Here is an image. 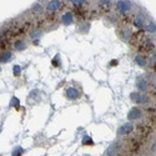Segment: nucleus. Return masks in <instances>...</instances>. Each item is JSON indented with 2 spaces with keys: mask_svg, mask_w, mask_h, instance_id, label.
<instances>
[{
  "mask_svg": "<svg viewBox=\"0 0 156 156\" xmlns=\"http://www.w3.org/2000/svg\"><path fill=\"white\" fill-rule=\"evenodd\" d=\"M132 5L129 0H116L115 3V10L121 15H126L129 11H131Z\"/></svg>",
  "mask_w": 156,
  "mask_h": 156,
  "instance_id": "nucleus-1",
  "label": "nucleus"
},
{
  "mask_svg": "<svg viewBox=\"0 0 156 156\" xmlns=\"http://www.w3.org/2000/svg\"><path fill=\"white\" fill-rule=\"evenodd\" d=\"M130 99L136 105H144L147 103V96L145 94H141V92H131Z\"/></svg>",
  "mask_w": 156,
  "mask_h": 156,
  "instance_id": "nucleus-2",
  "label": "nucleus"
},
{
  "mask_svg": "<svg viewBox=\"0 0 156 156\" xmlns=\"http://www.w3.org/2000/svg\"><path fill=\"white\" fill-rule=\"evenodd\" d=\"M134 129H135V125L132 123H126L119 128V130H117V136L119 137L126 136V135H129L130 132H132Z\"/></svg>",
  "mask_w": 156,
  "mask_h": 156,
  "instance_id": "nucleus-3",
  "label": "nucleus"
},
{
  "mask_svg": "<svg viewBox=\"0 0 156 156\" xmlns=\"http://www.w3.org/2000/svg\"><path fill=\"white\" fill-rule=\"evenodd\" d=\"M142 110L140 107H137V106H134L131 110H130L129 112H128V119L130 120V121H135V120H139L140 117L142 116Z\"/></svg>",
  "mask_w": 156,
  "mask_h": 156,
  "instance_id": "nucleus-4",
  "label": "nucleus"
},
{
  "mask_svg": "<svg viewBox=\"0 0 156 156\" xmlns=\"http://www.w3.org/2000/svg\"><path fill=\"white\" fill-rule=\"evenodd\" d=\"M120 149H121L120 142H114V144H111L106 149V151H105V156H116L117 154H119Z\"/></svg>",
  "mask_w": 156,
  "mask_h": 156,
  "instance_id": "nucleus-5",
  "label": "nucleus"
},
{
  "mask_svg": "<svg viewBox=\"0 0 156 156\" xmlns=\"http://www.w3.org/2000/svg\"><path fill=\"white\" fill-rule=\"evenodd\" d=\"M62 5V1L61 0H49L48 4H46V10L53 12V11H56L61 8Z\"/></svg>",
  "mask_w": 156,
  "mask_h": 156,
  "instance_id": "nucleus-6",
  "label": "nucleus"
},
{
  "mask_svg": "<svg viewBox=\"0 0 156 156\" xmlns=\"http://www.w3.org/2000/svg\"><path fill=\"white\" fill-rule=\"evenodd\" d=\"M132 24H134V26H135V28H137V29L144 28V26H145V24H146V19H145V16L142 15V14H137V15L134 18Z\"/></svg>",
  "mask_w": 156,
  "mask_h": 156,
  "instance_id": "nucleus-7",
  "label": "nucleus"
},
{
  "mask_svg": "<svg viewBox=\"0 0 156 156\" xmlns=\"http://www.w3.org/2000/svg\"><path fill=\"white\" fill-rule=\"evenodd\" d=\"M61 23L66 25V26H69V25H71L74 23V14L71 11H66L65 14H62L61 16Z\"/></svg>",
  "mask_w": 156,
  "mask_h": 156,
  "instance_id": "nucleus-8",
  "label": "nucleus"
},
{
  "mask_svg": "<svg viewBox=\"0 0 156 156\" xmlns=\"http://www.w3.org/2000/svg\"><path fill=\"white\" fill-rule=\"evenodd\" d=\"M65 95H66L67 99L76 100V99H79L80 92L78 91V89H75V87H67L66 91H65Z\"/></svg>",
  "mask_w": 156,
  "mask_h": 156,
  "instance_id": "nucleus-9",
  "label": "nucleus"
},
{
  "mask_svg": "<svg viewBox=\"0 0 156 156\" xmlns=\"http://www.w3.org/2000/svg\"><path fill=\"white\" fill-rule=\"evenodd\" d=\"M136 86L139 90L141 91H146L147 87H149V84H147V80L144 78V76H140L136 79Z\"/></svg>",
  "mask_w": 156,
  "mask_h": 156,
  "instance_id": "nucleus-10",
  "label": "nucleus"
},
{
  "mask_svg": "<svg viewBox=\"0 0 156 156\" xmlns=\"http://www.w3.org/2000/svg\"><path fill=\"white\" fill-rule=\"evenodd\" d=\"M134 61H135V64L139 65V66H141V67H145L147 65V61H146V58L144 55H140V54H137V55H135L134 58Z\"/></svg>",
  "mask_w": 156,
  "mask_h": 156,
  "instance_id": "nucleus-11",
  "label": "nucleus"
},
{
  "mask_svg": "<svg viewBox=\"0 0 156 156\" xmlns=\"http://www.w3.org/2000/svg\"><path fill=\"white\" fill-rule=\"evenodd\" d=\"M11 55H12V53L9 51V50H5V51H3L1 54H0V62H8V61H10V59H11Z\"/></svg>",
  "mask_w": 156,
  "mask_h": 156,
  "instance_id": "nucleus-12",
  "label": "nucleus"
},
{
  "mask_svg": "<svg viewBox=\"0 0 156 156\" xmlns=\"http://www.w3.org/2000/svg\"><path fill=\"white\" fill-rule=\"evenodd\" d=\"M14 49L16 50V51H21V50L26 49V43H25L24 40H21V39L16 40L14 43Z\"/></svg>",
  "mask_w": 156,
  "mask_h": 156,
  "instance_id": "nucleus-13",
  "label": "nucleus"
},
{
  "mask_svg": "<svg viewBox=\"0 0 156 156\" xmlns=\"http://www.w3.org/2000/svg\"><path fill=\"white\" fill-rule=\"evenodd\" d=\"M41 35H43V30H41V29H37V28H34L30 31V34H29V36H30L31 39H35V40L39 39Z\"/></svg>",
  "mask_w": 156,
  "mask_h": 156,
  "instance_id": "nucleus-14",
  "label": "nucleus"
},
{
  "mask_svg": "<svg viewBox=\"0 0 156 156\" xmlns=\"http://www.w3.org/2000/svg\"><path fill=\"white\" fill-rule=\"evenodd\" d=\"M120 35H121V39H123L124 41H129L130 36H132V35H131V30H130V29H128V28H125V26H124V31L121 33Z\"/></svg>",
  "mask_w": 156,
  "mask_h": 156,
  "instance_id": "nucleus-15",
  "label": "nucleus"
},
{
  "mask_svg": "<svg viewBox=\"0 0 156 156\" xmlns=\"http://www.w3.org/2000/svg\"><path fill=\"white\" fill-rule=\"evenodd\" d=\"M111 4H112L111 0H99V6L104 8V9H109L111 6Z\"/></svg>",
  "mask_w": 156,
  "mask_h": 156,
  "instance_id": "nucleus-16",
  "label": "nucleus"
},
{
  "mask_svg": "<svg viewBox=\"0 0 156 156\" xmlns=\"http://www.w3.org/2000/svg\"><path fill=\"white\" fill-rule=\"evenodd\" d=\"M31 11L34 12V14H36V12L43 11V5H41L40 3H35V4H34V5L31 6Z\"/></svg>",
  "mask_w": 156,
  "mask_h": 156,
  "instance_id": "nucleus-17",
  "label": "nucleus"
},
{
  "mask_svg": "<svg viewBox=\"0 0 156 156\" xmlns=\"http://www.w3.org/2000/svg\"><path fill=\"white\" fill-rule=\"evenodd\" d=\"M83 144H84V146H87V145H92L94 144V141H92V139L90 136L85 135V136L83 137Z\"/></svg>",
  "mask_w": 156,
  "mask_h": 156,
  "instance_id": "nucleus-18",
  "label": "nucleus"
},
{
  "mask_svg": "<svg viewBox=\"0 0 156 156\" xmlns=\"http://www.w3.org/2000/svg\"><path fill=\"white\" fill-rule=\"evenodd\" d=\"M12 74H14V76H19L21 74V67L19 65H14L12 66Z\"/></svg>",
  "mask_w": 156,
  "mask_h": 156,
  "instance_id": "nucleus-19",
  "label": "nucleus"
},
{
  "mask_svg": "<svg viewBox=\"0 0 156 156\" xmlns=\"http://www.w3.org/2000/svg\"><path fill=\"white\" fill-rule=\"evenodd\" d=\"M23 153H24V150L20 146H18V147H15V149L12 150V156H21Z\"/></svg>",
  "mask_w": 156,
  "mask_h": 156,
  "instance_id": "nucleus-20",
  "label": "nucleus"
},
{
  "mask_svg": "<svg viewBox=\"0 0 156 156\" xmlns=\"http://www.w3.org/2000/svg\"><path fill=\"white\" fill-rule=\"evenodd\" d=\"M70 3L73 4L74 6H81L86 3V0H70Z\"/></svg>",
  "mask_w": 156,
  "mask_h": 156,
  "instance_id": "nucleus-21",
  "label": "nucleus"
},
{
  "mask_svg": "<svg viewBox=\"0 0 156 156\" xmlns=\"http://www.w3.org/2000/svg\"><path fill=\"white\" fill-rule=\"evenodd\" d=\"M146 30L149 31V33H151V34H155V23H153V21H151L149 25H147Z\"/></svg>",
  "mask_w": 156,
  "mask_h": 156,
  "instance_id": "nucleus-22",
  "label": "nucleus"
},
{
  "mask_svg": "<svg viewBox=\"0 0 156 156\" xmlns=\"http://www.w3.org/2000/svg\"><path fill=\"white\" fill-rule=\"evenodd\" d=\"M19 100L18 99H16V98H12L11 99V103H10V106H14V105H15V106H19Z\"/></svg>",
  "mask_w": 156,
  "mask_h": 156,
  "instance_id": "nucleus-23",
  "label": "nucleus"
},
{
  "mask_svg": "<svg viewBox=\"0 0 156 156\" xmlns=\"http://www.w3.org/2000/svg\"><path fill=\"white\" fill-rule=\"evenodd\" d=\"M53 64H54V65H56V66L60 65V62H59V58H58V56H56L55 60H53Z\"/></svg>",
  "mask_w": 156,
  "mask_h": 156,
  "instance_id": "nucleus-24",
  "label": "nucleus"
},
{
  "mask_svg": "<svg viewBox=\"0 0 156 156\" xmlns=\"http://www.w3.org/2000/svg\"><path fill=\"white\" fill-rule=\"evenodd\" d=\"M151 153H154V154H155V142H154L153 145H151Z\"/></svg>",
  "mask_w": 156,
  "mask_h": 156,
  "instance_id": "nucleus-25",
  "label": "nucleus"
},
{
  "mask_svg": "<svg viewBox=\"0 0 156 156\" xmlns=\"http://www.w3.org/2000/svg\"><path fill=\"white\" fill-rule=\"evenodd\" d=\"M0 40H1V35H0Z\"/></svg>",
  "mask_w": 156,
  "mask_h": 156,
  "instance_id": "nucleus-26",
  "label": "nucleus"
}]
</instances>
